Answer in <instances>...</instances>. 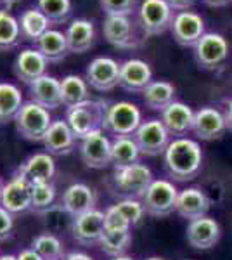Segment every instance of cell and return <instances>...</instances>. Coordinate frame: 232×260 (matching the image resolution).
<instances>
[{"label": "cell", "mask_w": 232, "mask_h": 260, "mask_svg": "<svg viewBox=\"0 0 232 260\" xmlns=\"http://www.w3.org/2000/svg\"><path fill=\"white\" fill-rule=\"evenodd\" d=\"M203 165V151L197 141L177 137L164 151V169L179 182L191 180L200 174Z\"/></svg>", "instance_id": "6da1fadb"}, {"label": "cell", "mask_w": 232, "mask_h": 260, "mask_svg": "<svg viewBox=\"0 0 232 260\" xmlns=\"http://www.w3.org/2000/svg\"><path fill=\"white\" fill-rule=\"evenodd\" d=\"M109 104L103 99H88L71 108H66V121L77 136L78 141L87 137L88 134L103 130L104 115Z\"/></svg>", "instance_id": "7a4b0ae2"}, {"label": "cell", "mask_w": 232, "mask_h": 260, "mask_svg": "<svg viewBox=\"0 0 232 260\" xmlns=\"http://www.w3.org/2000/svg\"><path fill=\"white\" fill-rule=\"evenodd\" d=\"M52 121L49 110L33 101H24L14 118V127L23 139L29 142H42Z\"/></svg>", "instance_id": "3957f363"}, {"label": "cell", "mask_w": 232, "mask_h": 260, "mask_svg": "<svg viewBox=\"0 0 232 260\" xmlns=\"http://www.w3.org/2000/svg\"><path fill=\"white\" fill-rule=\"evenodd\" d=\"M142 123V113L134 103L128 101H118L108 106L104 115L103 130L113 134L115 137L134 136L136 130Z\"/></svg>", "instance_id": "277c9868"}, {"label": "cell", "mask_w": 232, "mask_h": 260, "mask_svg": "<svg viewBox=\"0 0 232 260\" xmlns=\"http://www.w3.org/2000/svg\"><path fill=\"white\" fill-rule=\"evenodd\" d=\"M174 16L167 0H144L137 9V23L144 37H158L170 30Z\"/></svg>", "instance_id": "5b68a950"}, {"label": "cell", "mask_w": 232, "mask_h": 260, "mask_svg": "<svg viewBox=\"0 0 232 260\" xmlns=\"http://www.w3.org/2000/svg\"><path fill=\"white\" fill-rule=\"evenodd\" d=\"M139 26L137 21L132 16H104L103 21V35L108 44L121 50H132L141 45L139 39Z\"/></svg>", "instance_id": "8992f818"}, {"label": "cell", "mask_w": 232, "mask_h": 260, "mask_svg": "<svg viewBox=\"0 0 232 260\" xmlns=\"http://www.w3.org/2000/svg\"><path fill=\"white\" fill-rule=\"evenodd\" d=\"M115 187L120 194H123L125 198H137L142 200L147 187L153 182V172L144 163H134L125 169H116L115 175Z\"/></svg>", "instance_id": "52a82bcc"}, {"label": "cell", "mask_w": 232, "mask_h": 260, "mask_svg": "<svg viewBox=\"0 0 232 260\" xmlns=\"http://www.w3.org/2000/svg\"><path fill=\"white\" fill-rule=\"evenodd\" d=\"M179 191L174 186V182L167 179H154L147 191L142 196L146 213L153 217H167L172 212H175Z\"/></svg>", "instance_id": "ba28073f"}, {"label": "cell", "mask_w": 232, "mask_h": 260, "mask_svg": "<svg viewBox=\"0 0 232 260\" xmlns=\"http://www.w3.org/2000/svg\"><path fill=\"white\" fill-rule=\"evenodd\" d=\"M194 57H196L200 68L217 70L229 57V42L223 35L215 31H206L194 45Z\"/></svg>", "instance_id": "9c48e42d"}, {"label": "cell", "mask_w": 232, "mask_h": 260, "mask_svg": "<svg viewBox=\"0 0 232 260\" xmlns=\"http://www.w3.org/2000/svg\"><path fill=\"white\" fill-rule=\"evenodd\" d=\"M139 149L146 156H158V154H164L168 144H170V134H168L167 127L159 118H149L142 121L141 127L134 134Z\"/></svg>", "instance_id": "30bf717a"}, {"label": "cell", "mask_w": 232, "mask_h": 260, "mask_svg": "<svg viewBox=\"0 0 232 260\" xmlns=\"http://www.w3.org/2000/svg\"><path fill=\"white\" fill-rule=\"evenodd\" d=\"M78 153L88 169H106L111 165V139L104 134V130L92 132L80 141Z\"/></svg>", "instance_id": "8fae6325"}, {"label": "cell", "mask_w": 232, "mask_h": 260, "mask_svg": "<svg viewBox=\"0 0 232 260\" xmlns=\"http://www.w3.org/2000/svg\"><path fill=\"white\" fill-rule=\"evenodd\" d=\"M120 64L113 57L99 56L88 62L85 80L97 92H109L120 85Z\"/></svg>", "instance_id": "7c38bea8"}, {"label": "cell", "mask_w": 232, "mask_h": 260, "mask_svg": "<svg viewBox=\"0 0 232 260\" xmlns=\"http://www.w3.org/2000/svg\"><path fill=\"white\" fill-rule=\"evenodd\" d=\"M170 33L179 45L194 47L206 33L205 19L194 11H179L175 12L174 21H172Z\"/></svg>", "instance_id": "4fadbf2b"}, {"label": "cell", "mask_w": 232, "mask_h": 260, "mask_svg": "<svg viewBox=\"0 0 232 260\" xmlns=\"http://www.w3.org/2000/svg\"><path fill=\"white\" fill-rule=\"evenodd\" d=\"M71 234L73 240L82 246H95L99 245L104 233V212L94 210L85 212L78 217L71 219Z\"/></svg>", "instance_id": "5bb4252c"}, {"label": "cell", "mask_w": 232, "mask_h": 260, "mask_svg": "<svg viewBox=\"0 0 232 260\" xmlns=\"http://www.w3.org/2000/svg\"><path fill=\"white\" fill-rule=\"evenodd\" d=\"M31 189L33 186L24 177L14 174L9 182L4 186L0 194V205L12 215L31 210Z\"/></svg>", "instance_id": "9a60e30c"}, {"label": "cell", "mask_w": 232, "mask_h": 260, "mask_svg": "<svg viewBox=\"0 0 232 260\" xmlns=\"http://www.w3.org/2000/svg\"><path fill=\"white\" fill-rule=\"evenodd\" d=\"M47 68L49 61L35 47H26L18 52L14 64H12V71H14L16 78L24 85H29V83L39 80L40 77L47 75Z\"/></svg>", "instance_id": "2e32d148"}, {"label": "cell", "mask_w": 232, "mask_h": 260, "mask_svg": "<svg viewBox=\"0 0 232 260\" xmlns=\"http://www.w3.org/2000/svg\"><path fill=\"white\" fill-rule=\"evenodd\" d=\"M227 125L223 113L218 111L217 108L205 106L200 108L197 111H194V123H192V132L197 139L201 141H215L220 139L225 134Z\"/></svg>", "instance_id": "e0dca14e"}, {"label": "cell", "mask_w": 232, "mask_h": 260, "mask_svg": "<svg viewBox=\"0 0 232 260\" xmlns=\"http://www.w3.org/2000/svg\"><path fill=\"white\" fill-rule=\"evenodd\" d=\"M14 174L24 177L31 186L42 182H52V177L56 175V161H54L52 154H49L47 151L35 153L21 163Z\"/></svg>", "instance_id": "ac0fdd59"}, {"label": "cell", "mask_w": 232, "mask_h": 260, "mask_svg": "<svg viewBox=\"0 0 232 260\" xmlns=\"http://www.w3.org/2000/svg\"><path fill=\"white\" fill-rule=\"evenodd\" d=\"M77 141V136L73 134L68 121L59 118L52 121L42 144H44L45 151L52 156H66V154L73 153Z\"/></svg>", "instance_id": "d6986e66"}, {"label": "cell", "mask_w": 232, "mask_h": 260, "mask_svg": "<svg viewBox=\"0 0 232 260\" xmlns=\"http://www.w3.org/2000/svg\"><path fill=\"white\" fill-rule=\"evenodd\" d=\"M220 224L210 217L191 220L185 229V240L196 250H210L220 240Z\"/></svg>", "instance_id": "ffe728a7"}, {"label": "cell", "mask_w": 232, "mask_h": 260, "mask_svg": "<svg viewBox=\"0 0 232 260\" xmlns=\"http://www.w3.org/2000/svg\"><path fill=\"white\" fill-rule=\"evenodd\" d=\"M153 82V70L146 61L132 57L120 64V87L126 92H144Z\"/></svg>", "instance_id": "44dd1931"}, {"label": "cell", "mask_w": 232, "mask_h": 260, "mask_svg": "<svg viewBox=\"0 0 232 260\" xmlns=\"http://www.w3.org/2000/svg\"><path fill=\"white\" fill-rule=\"evenodd\" d=\"M28 94L29 101L44 106L45 110L52 111L62 106L61 101V80H57L56 77L50 75H44L39 80L28 85Z\"/></svg>", "instance_id": "7402d4cb"}, {"label": "cell", "mask_w": 232, "mask_h": 260, "mask_svg": "<svg viewBox=\"0 0 232 260\" xmlns=\"http://www.w3.org/2000/svg\"><path fill=\"white\" fill-rule=\"evenodd\" d=\"M64 35L71 54H85L95 44V24L90 19L77 18L68 24Z\"/></svg>", "instance_id": "603a6c76"}, {"label": "cell", "mask_w": 232, "mask_h": 260, "mask_svg": "<svg viewBox=\"0 0 232 260\" xmlns=\"http://www.w3.org/2000/svg\"><path fill=\"white\" fill-rule=\"evenodd\" d=\"M61 207L70 213L71 217H78L85 212L95 208V192L83 182H75L68 186L62 192Z\"/></svg>", "instance_id": "cb8c5ba5"}, {"label": "cell", "mask_w": 232, "mask_h": 260, "mask_svg": "<svg viewBox=\"0 0 232 260\" xmlns=\"http://www.w3.org/2000/svg\"><path fill=\"white\" fill-rule=\"evenodd\" d=\"M163 125L167 127L168 134L177 137H185L187 132L192 130L194 123V111L191 106L180 103V101H174L164 111H161Z\"/></svg>", "instance_id": "d4e9b609"}, {"label": "cell", "mask_w": 232, "mask_h": 260, "mask_svg": "<svg viewBox=\"0 0 232 260\" xmlns=\"http://www.w3.org/2000/svg\"><path fill=\"white\" fill-rule=\"evenodd\" d=\"M210 210V200L201 189L197 187H189V189L179 191L175 212L185 220H196L201 217H206Z\"/></svg>", "instance_id": "484cf974"}, {"label": "cell", "mask_w": 232, "mask_h": 260, "mask_svg": "<svg viewBox=\"0 0 232 260\" xmlns=\"http://www.w3.org/2000/svg\"><path fill=\"white\" fill-rule=\"evenodd\" d=\"M19 21V30H21V39L35 44L37 40L44 35L45 31L50 30L52 23L47 19V16L42 12L39 7H28L21 12L18 18Z\"/></svg>", "instance_id": "4316f807"}, {"label": "cell", "mask_w": 232, "mask_h": 260, "mask_svg": "<svg viewBox=\"0 0 232 260\" xmlns=\"http://www.w3.org/2000/svg\"><path fill=\"white\" fill-rule=\"evenodd\" d=\"M33 47L39 50V52H42V56L49 62H61L62 59H66V56L70 54L66 35L59 30H54V28L45 31L44 35L33 44Z\"/></svg>", "instance_id": "83f0119b"}, {"label": "cell", "mask_w": 232, "mask_h": 260, "mask_svg": "<svg viewBox=\"0 0 232 260\" xmlns=\"http://www.w3.org/2000/svg\"><path fill=\"white\" fill-rule=\"evenodd\" d=\"M144 104L153 111H164L175 101V87L168 80H153L142 92Z\"/></svg>", "instance_id": "f1b7e54d"}, {"label": "cell", "mask_w": 232, "mask_h": 260, "mask_svg": "<svg viewBox=\"0 0 232 260\" xmlns=\"http://www.w3.org/2000/svg\"><path fill=\"white\" fill-rule=\"evenodd\" d=\"M141 149H139L134 136L126 137H115L111 141V165L116 169H125L128 165L139 163L141 158Z\"/></svg>", "instance_id": "f546056e"}, {"label": "cell", "mask_w": 232, "mask_h": 260, "mask_svg": "<svg viewBox=\"0 0 232 260\" xmlns=\"http://www.w3.org/2000/svg\"><path fill=\"white\" fill-rule=\"evenodd\" d=\"M23 104V92L19 90L18 85L0 82V125L14 121Z\"/></svg>", "instance_id": "4dcf8cb0"}, {"label": "cell", "mask_w": 232, "mask_h": 260, "mask_svg": "<svg viewBox=\"0 0 232 260\" xmlns=\"http://www.w3.org/2000/svg\"><path fill=\"white\" fill-rule=\"evenodd\" d=\"M90 99V90L85 78L80 75H66L61 80V101L66 108Z\"/></svg>", "instance_id": "1f68e13d"}, {"label": "cell", "mask_w": 232, "mask_h": 260, "mask_svg": "<svg viewBox=\"0 0 232 260\" xmlns=\"http://www.w3.org/2000/svg\"><path fill=\"white\" fill-rule=\"evenodd\" d=\"M21 39L19 21L7 9H0V52L18 47Z\"/></svg>", "instance_id": "d6a6232c"}, {"label": "cell", "mask_w": 232, "mask_h": 260, "mask_svg": "<svg viewBox=\"0 0 232 260\" xmlns=\"http://www.w3.org/2000/svg\"><path fill=\"white\" fill-rule=\"evenodd\" d=\"M31 248L37 251L44 260H64V245L52 233H42L33 238Z\"/></svg>", "instance_id": "836d02e7"}, {"label": "cell", "mask_w": 232, "mask_h": 260, "mask_svg": "<svg viewBox=\"0 0 232 260\" xmlns=\"http://www.w3.org/2000/svg\"><path fill=\"white\" fill-rule=\"evenodd\" d=\"M132 245V233L130 231H123V233H109L104 231L103 238L99 241L101 250L109 257H120L125 255V251Z\"/></svg>", "instance_id": "e575fe53"}, {"label": "cell", "mask_w": 232, "mask_h": 260, "mask_svg": "<svg viewBox=\"0 0 232 260\" xmlns=\"http://www.w3.org/2000/svg\"><path fill=\"white\" fill-rule=\"evenodd\" d=\"M37 7L47 16L52 24H62L71 18V0H37Z\"/></svg>", "instance_id": "d590c367"}, {"label": "cell", "mask_w": 232, "mask_h": 260, "mask_svg": "<svg viewBox=\"0 0 232 260\" xmlns=\"http://www.w3.org/2000/svg\"><path fill=\"white\" fill-rule=\"evenodd\" d=\"M54 201H56V186L52 182H42L33 186L31 212L44 215L54 207Z\"/></svg>", "instance_id": "8d00e7d4"}, {"label": "cell", "mask_w": 232, "mask_h": 260, "mask_svg": "<svg viewBox=\"0 0 232 260\" xmlns=\"http://www.w3.org/2000/svg\"><path fill=\"white\" fill-rule=\"evenodd\" d=\"M113 207H115L121 215H125L126 219L132 222V225H137L146 213L142 200H137V198H125V200L118 201L116 205H113Z\"/></svg>", "instance_id": "74e56055"}, {"label": "cell", "mask_w": 232, "mask_h": 260, "mask_svg": "<svg viewBox=\"0 0 232 260\" xmlns=\"http://www.w3.org/2000/svg\"><path fill=\"white\" fill-rule=\"evenodd\" d=\"M104 16H132L137 11V0H99Z\"/></svg>", "instance_id": "f35d334b"}, {"label": "cell", "mask_w": 232, "mask_h": 260, "mask_svg": "<svg viewBox=\"0 0 232 260\" xmlns=\"http://www.w3.org/2000/svg\"><path fill=\"white\" fill-rule=\"evenodd\" d=\"M132 222L126 219L125 215H121L115 207H109L104 212V231L109 233H123V231H130Z\"/></svg>", "instance_id": "ab89813d"}, {"label": "cell", "mask_w": 232, "mask_h": 260, "mask_svg": "<svg viewBox=\"0 0 232 260\" xmlns=\"http://www.w3.org/2000/svg\"><path fill=\"white\" fill-rule=\"evenodd\" d=\"M12 229H14V215L0 205V241L9 240Z\"/></svg>", "instance_id": "60d3db41"}, {"label": "cell", "mask_w": 232, "mask_h": 260, "mask_svg": "<svg viewBox=\"0 0 232 260\" xmlns=\"http://www.w3.org/2000/svg\"><path fill=\"white\" fill-rule=\"evenodd\" d=\"M167 2H168V6H170L172 9L179 12V11H189L194 6V2H196V0H167Z\"/></svg>", "instance_id": "b9f144b4"}, {"label": "cell", "mask_w": 232, "mask_h": 260, "mask_svg": "<svg viewBox=\"0 0 232 260\" xmlns=\"http://www.w3.org/2000/svg\"><path fill=\"white\" fill-rule=\"evenodd\" d=\"M18 260H44L40 257L39 253H37L35 250L29 246V248H24V250H21L19 253H18Z\"/></svg>", "instance_id": "7bdbcfd3"}, {"label": "cell", "mask_w": 232, "mask_h": 260, "mask_svg": "<svg viewBox=\"0 0 232 260\" xmlns=\"http://www.w3.org/2000/svg\"><path fill=\"white\" fill-rule=\"evenodd\" d=\"M64 260H94V258L90 255L83 253V251H70V253H66Z\"/></svg>", "instance_id": "ee69618b"}, {"label": "cell", "mask_w": 232, "mask_h": 260, "mask_svg": "<svg viewBox=\"0 0 232 260\" xmlns=\"http://www.w3.org/2000/svg\"><path fill=\"white\" fill-rule=\"evenodd\" d=\"M223 118H225V125H227V130L232 134V101L227 104L225 111H223Z\"/></svg>", "instance_id": "f6af8a7d"}, {"label": "cell", "mask_w": 232, "mask_h": 260, "mask_svg": "<svg viewBox=\"0 0 232 260\" xmlns=\"http://www.w3.org/2000/svg\"><path fill=\"white\" fill-rule=\"evenodd\" d=\"M232 0H203V4H206L208 7H225Z\"/></svg>", "instance_id": "bcb514c9"}, {"label": "cell", "mask_w": 232, "mask_h": 260, "mask_svg": "<svg viewBox=\"0 0 232 260\" xmlns=\"http://www.w3.org/2000/svg\"><path fill=\"white\" fill-rule=\"evenodd\" d=\"M0 2H2L4 9H9V7H12V6H14V4L21 2V0H0Z\"/></svg>", "instance_id": "7dc6e473"}, {"label": "cell", "mask_w": 232, "mask_h": 260, "mask_svg": "<svg viewBox=\"0 0 232 260\" xmlns=\"http://www.w3.org/2000/svg\"><path fill=\"white\" fill-rule=\"evenodd\" d=\"M0 260H18V255H0Z\"/></svg>", "instance_id": "c3c4849f"}, {"label": "cell", "mask_w": 232, "mask_h": 260, "mask_svg": "<svg viewBox=\"0 0 232 260\" xmlns=\"http://www.w3.org/2000/svg\"><path fill=\"white\" fill-rule=\"evenodd\" d=\"M111 260H134V258L128 257V255H120V257H113Z\"/></svg>", "instance_id": "681fc988"}, {"label": "cell", "mask_w": 232, "mask_h": 260, "mask_svg": "<svg viewBox=\"0 0 232 260\" xmlns=\"http://www.w3.org/2000/svg\"><path fill=\"white\" fill-rule=\"evenodd\" d=\"M4 186H6V184H4L2 177H0V194H2V189H4Z\"/></svg>", "instance_id": "f907efd6"}, {"label": "cell", "mask_w": 232, "mask_h": 260, "mask_svg": "<svg viewBox=\"0 0 232 260\" xmlns=\"http://www.w3.org/2000/svg\"><path fill=\"white\" fill-rule=\"evenodd\" d=\"M146 260H164V258H159V257H149V258H146Z\"/></svg>", "instance_id": "816d5d0a"}]
</instances>
